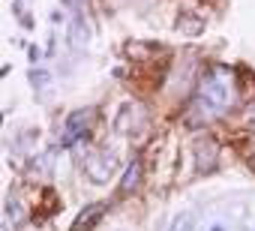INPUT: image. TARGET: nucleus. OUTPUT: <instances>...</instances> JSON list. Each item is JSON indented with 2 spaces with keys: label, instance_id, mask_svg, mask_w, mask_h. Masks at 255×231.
<instances>
[{
  "label": "nucleus",
  "instance_id": "f257e3e1",
  "mask_svg": "<svg viewBox=\"0 0 255 231\" xmlns=\"http://www.w3.org/2000/svg\"><path fill=\"white\" fill-rule=\"evenodd\" d=\"M234 102V75L225 66H213L204 72L198 84V96H195V111L201 120H216L222 117Z\"/></svg>",
  "mask_w": 255,
  "mask_h": 231
},
{
  "label": "nucleus",
  "instance_id": "f03ea898",
  "mask_svg": "<svg viewBox=\"0 0 255 231\" xmlns=\"http://www.w3.org/2000/svg\"><path fill=\"white\" fill-rule=\"evenodd\" d=\"M93 123H96V111H93V108H78V111H72L69 117H66V123H63V144L72 147V144H78V141H84V138L90 135Z\"/></svg>",
  "mask_w": 255,
  "mask_h": 231
},
{
  "label": "nucleus",
  "instance_id": "7ed1b4c3",
  "mask_svg": "<svg viewBox=\"0 0 255 231\" xmlns=\"http://www.w3.org/2000/svg\"><path fill=\"white\" fill-rule=\"evenodd\" d=\"M87 174L93 183H108L114 174V153L108 150H96L87 156Z\"/></svg>",
  "mask_w": 255,
  "mask_h": 231
},
{
  "label": "nucleus",
  "instance_id": "20e7f679",
  "mask_svg": "<svg viewBox=\"0 0 255 231\" xmlns=\"http://www.w3.org/2000/svg\"><path fill=\"white\" fill-rule=\"evenodd\" d=\"M192 153H195V171H198V174H207V171L216 165L219 147H216L213 138H198L195 144H192Z\"/></svg>",
  "mask_w": 255,
  "mask_h": 231
},
{
  "label": "nucleus",
  "instance_id": "39448f33",
  "mask_svg": "<svg viewBox=\"0 0 255 231\" xmlns=\"http://www.w3.org/2000/svg\"><path fill=\"white\" fill-rule=\"evenodd\" d=\"M102 213H105V204H90V207H84L78 216H75V225H72V231H90L99 219H102Z\"/></svg>",
  "mask_w": 255,
  "mask_h": 231
},
{
  "label": "nucleus",
  "instance_id": "423d86ee",
  "mask_svg": "<svg viewBox=\"0 0 255 231\" xmlns=\"http://www.w3.org/2000/svg\"><path fill=\"white\" fill-rule=\"evenodd\" d=\"M141 180V162L135 159V162L126 168V174H123V180H120V192H129V189H135V183Z\"/></svg>",
  "mask_w": 255,
  "mask_h": 231
},
{
  "label": "nucleus",
  "instance_id": "0eeeda50",
  "mask_svg": "<svg viewBox=\"0 0 255 231\" xmlns=\"http://www.w3.org/2000/svg\"><path fill=\"white\" fill-rule=\"evenodd\" d=\"M171 231H192V216L189 213H180V216L174 219V225H171Z\"/></svg>",
  "mask_w": 255,
  "mask_h": 231
}]
</instances>
